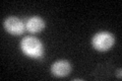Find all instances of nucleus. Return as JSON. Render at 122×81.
I'll list each match as a JSON object with an SVG mask.
<instances>
[{"label":"nucleus","mask_w":122,"mask_h":81,"mask_svg":"<svg viewBox=\"0 0 122 81\" xmlns=\"http://www.w3.org/2000/svg\"><path fill=\"white\" fill-rule=\"evenodd\" d=\"M20 47L22 52L30 58H41L44 54L43 45L38 38L34 37H25L21 41Z\"/></svg>","instance_id":"f257e3e1"},{"label":"nucleus","mask_w":122,"mask_h":81,"mask_svg":"<svg viewBox=\"0 0 122 81\" xmlns=\"http://www.w3.org/2000/svg\"><path fill=\"white\" fill-rule=\"evenodd\" d=\"M114 45V37L110 33L102 32L93 38V46L98 51H107Z\"/></svg>","instance_id":"f03ea898"},{"label":"nucleus","mask_w":122,"mask_h":81,"mask_svg":"<svg viewBox=\"0 0 122 81\" xmlns=\"http://www.w3.org/2000/svg\"><path fill=\"white\" fill-rule=\"evenodd\" d=\"M6 30L12 34H21L25 30V24L20 18L11 16L8 17L4 22Z\"/></svg>","instance_id":"7ed1b4c3"},{"label":"nucleus","mask_w":122,"mask_h":81,"mask_svg":"<svg viewBox=\"0 0 122 81\" xmlns=\"http://www.w3.org/2000/svg\"><path fill=\"white\" fill-rule=\"evenodd\" d=\"M53 75L57 77H64L70 72V64L67 61H57L51 68Z\"/></svg>","instance_id":"20e7f679"},{"label":"nucleus","mask_w":122,"mask_h":81,"mask_svg":"<svg viewBox=\"0 0 122 81\" xmlns=\"http://www.w3.org/2000/svg\"><path fill=\"white\" fill-rule=\"evenodd\" d=\"M25 26H26V29L30 33H39L45 28V22L40 17L33 16L26 20Z\"/></svg>","instance_id":"39448f33"}]
</instances>
